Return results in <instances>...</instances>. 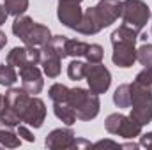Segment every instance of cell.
<instances>
[{"label": "cell", "instance_id": "1", "mask_svg": "<svg viewBox=\"0 0 152 150\" xmlns=\"http://www.w3.org/2000/svg\"><path fill=\"white\" fill-rule=\"evenodd\" d=\"M142 125L152 122V66L138 73L131 83V115Z\"/></svg>", "mask_w": 152, "mask_h": 150}, {"label": "cell", "instance_id": "2", "mask_svg": "<svg viewBox=\"0 0 152 150\" xmlns=\"http://www.w3.org/2000/svg\"><path fill=\"white\" fill-rule=\"evenodd\" d=\"M73 110L76 113V118L78 120H83V122H88V120H94L99 113L101 108V103H99V95L90 92V90H85V88H71L69 92V101H67Z\"/></svg>", "mask_w": 152, "mask_h": 150}, {"label": "cell", "instance_id": "3", "mask_svg": "<svg viewBox=\"0 0 152 150\" xmlns=\"http://www.w3.org/2000/svg\"><path fill=\"white\" fill-rule=\"evenodd\" d=\"M120 18L124 25L131 27L140 34L151 18V9L143 0H122Z\"/></svg>", "mask_w": 152, "mask_h": 150}, {"label": "cell", "instance_id": "4", "mask_svg": "<svg viewBox=\"0 0 152 150\" xmlns=\"http://www.w3.org/2000/svg\"><path fill=\"white\" fill-rule=\"evenodd\" d=\"M104 127L110 134H117V136H122L126 140H133L136 136L142 134V124L136 122L134 118L131 117H126L122 113H112L106 117L104 120Z\"/></svg>", "mask_w": 152, "mask_h": 150}, {"label": "cell", "instance_id": "5", "mask_svg": "<svg viewBox=\"0 0 152 150\" xmlns=\"http://www.w3.org/2000/svg\"><path fill=\"white\" fill-rule=\"evenodd\" d=\"M85 78L88 83V90L97 94V95L104 94L112 85V74L106 69V66H103L101 62L99 64H87Z\"/></svg>", "mask_w": 152, "mask_h": 150}, {"label": "cell", "instance_id": "6", "mask_svg": "<svg viewBox=\"0 0 152 150\" xmlns=\"http://www.w3.org/2000/svg\"><path fill=\"white\" fill-rule=\"evenodd\" d=\"M46 118V104L42 99H39L36 95H30L25 110H23V115H21V124H27L34 129H39L42 125Z\"/></svg>", "mask_w": 152, "mask_h": 150}, {"label": "cell", "instance_id": "7", "mask_svg": "<svg viewBox=\"0 0 152 150\" xmlns=\"http://www.w3.org/2000/svg\"><path fill=\"white\" fill-rule=\"evenodd\" d=\"M57 16L60 20L62 25H66L67 28L76 30L78 23L81 21L83 11L80 7L78 2H71V0H58V9H57Z\"/></svg>", "mask_w": 152, "mask_h": 150}, {"label": "cell", "instance_id": "8", "mask_svg": "<svg viewBox=\"0 0 152 150\" xmlns=\"http://www.w3.org/2000/svg\"><path fill=\"white\" fill-rule=\"evenodd\" d=\"M112 46H113L112 60H113V64L117 67L127 69V67H131L136 62V48H134V42L117 41V42H112Z\"/></svg>", "mask_w": 152, "mask_h": 150}, {"label": "cell", "instance_id": "9", "mask_svg": "<svg viewBox=\"0 0 152 150\" xmlns=\"http://www.w3.org/2000/svg\"><path fill=\"white\" fill-rule=\"evenodd\" d=\"M20 78H21V88L25 92H28L30 95H37L41 94L42 87H44V79L42 73L37 66H25L20 69Z\"/></svg>", "mask_w": 152, "mask_h": 150}, {"label": "cell", "instance_id": "10", "mask_svg": "<svg viewBox=\"0 0 152 150\" xmlns=\"http://www.w3.org/2000/svg\"><path fill=\"white\" fill-rule=\"evenodd\" d=\"M94 11H96V16L99 20L101 27L106 28L120 18L122 2H118V0H101L97 5H94Z\"/></svg>", "mask_w": 152, "mask_h": 150}, {"label": "cell", "instance_id": "11", "mask_svg": "<svg viewBox=\"0 0 152 150\" xmlns=\"http://www.w3.org/2000/svg\"><path fill=\"white\" fill-rule=\"evenodd\" d=\"M75 140L76 136L73 133V129L60 127V129H53L46 136L44 145H46V149H51V150H67V149H73Z\"/></svg>", "mask_w": 152, "mask_h": 150}, {"label": "cell", "instance_id": "12", "mask_svg": "<svg viewBox=\"0 0 152 150\" xmlns=\"http://www.w3.org/2000/svg\"><path fill=\"white\" fill-rule=\"evenodd\" d=\"M101 30H103V27H101V23H99V20H97V16H96L94 7H88L87 11H83L81 21L78 23L76 32H80V34H83V36H94V34H97V32H101Z\"/></svg>", "mask_w": 152, "mask_h": 150}, {"label": "cell", "instance_id": "13", "mask_svg": "<svg viewBox=\"0 0 152 150\" xmlns=\"http://www.w3.org/2000/svg\"><path fill=\"white\" fill-rule=\"evenodd\" d=\"M41 51L55 55L58 58H66L67 57V37L66 36H51L50 41L42 46Z\"/></svg>", "mask_w": 152, "mask_h": 150}, {"label": "cell", "instance_id": "14", "mask_svg": "<svg viewBox=\"0 0 152 150\" xmlns=\"http://www.w3.org/2000/svg\"><path fill=\"white\" fill-rule=\"evenodd\" d=\"M50 37H51V32H50L48 27H44L41 23H34V27H32L28 37L25 41V44L27 46H44L50 41Z\"/></svg>", "mask_w": 152, "mask_h": 150}, {"label": "cell", "instance_id": "15", "mask_svg": "<svg viewBox=\"0 0 152 150\" xmlns=\"http://www.w3.org/2000/svg\"><path fill=\"white\" fill-rule=\"evenodd\" d=\"M62 58L55 57V55H50V53H42L41 57V66H42V73L48 76V78H57L60 74V69H62Z\"/></svg>", "mask_w": 152, "mask_h": 150}, {"label": "cell", "instance_id": "16", "mask_svg": "<svg viewBox=\"0 0 152 150\" xmlns=\"http://www.w3.org/2000/svg\"><path fill=\"white\" fill-rule=\"evenodd\" d=\"M34 23L36 21L32 18H28V16H23V14L16 16L14 23H12V34L25 42L27 37H28V34H30V30H32V27H34Z\"/></svg>", "mask_w": 152, "mask_h": 150}, {"label": "cell", "instance_id": "17", "mask_svg": "<svg viewBox=\"0 0 152 150\" xmlns=\"http://www.w3.org/2000/svg\"><path fill=\"white\" fill-rule=\"evenodd\" d=\"M7 64L14 66V67H25V66H34L30 64V57H28V48H12L7 53Z\"/></svg>", "mask_w": 152, "mask_h": 150}, {"label": "cell", "instance_id": "18", "mask_svg": "<svg viewBox=\"0 0 152 150\" xmlns=\"http://www.w3.org/2000/svg\"><path fill=\"white\" fill-rule=\"evenodd\" d=\"M20 140L21 138L18 136V133H14L11 125H7L5 122L0 120V145H4L7 149H16V147H20Z\"/></svg>", "mask_w": 152, "mask_h": 150}, {"label": "cell", "instance_id": "19", "mask_svg": "<svg viewBox=\"0 0 152 150\" xmlns=\"http://www.w3.org/2000/svg\"><path fill=\"white\" fill-rule=\"evenodd\" d=\"M53 111L58 120H62L66 125H73L76 122V113L69 103H53Z\"/></svg>", "mask_w": 152, "mask_h": 150}, {"label": "cell", "instance_id": "20", "mask_svg": "<svg viewBox=\"0 0 152 150\" xmlns=\"http://www.w3.org/2000/svg\"><path fill=\"white\" fill-rule=\"evenodd\" d=\"M113 103L118 108H129L131 106V85L129 83H124V85L117 87V90L113 94Z\"/></svg>", "mask_w": 152, "mask_h": 150}, {"label": "cell", "instance_id": "21", "mask_svg": "<svg viewBox=\"0 0 152 150\" xmlns=\"http://www.w3.org/2000/svg\"><path fill=\"white\" fill-rule=\"evenodd\" d=\"M136 39H138V32L136 30H133L131 27H127V25H120L117 30H113V34H112V42H117V41H129V42H136Z\"/></svg>", "mask_w": 152, "mask_h": 150}, {"label": "cell", "instance_id": "22", "mask_svg": "<svg viewBox=\"0 0 152 150\" xmlns=\"http://www.w3.org/2000/svg\"><path fill=\"white\" fill-rule=\"evenodd\" d=\"M69 92H71V88H67L66 85H62V83H55V85H51L50 87V99L53 101V103H67L69 101Z\"/></svg>", "mask_w": 152, "mask_h": 150}, {"label": "cell", "instance_id": "23", "mask_svg": "<svg viewBox=\"0 0 152 150\" xmlns=\"http://www.w3.org/2000/svg\"><path fill=\"white\" fill-rule=\"evenodd\" d=\"M18 81V74L14 66L7 64V66H0V85L2 87H12Z\"/></svg>", "mask_w": 152, "mask_h": 150}, {"label": "cell", "instance_id": "24", "mask_svg": "<svg viewBox=\"0 0 152 150\" xmlns=\"http://www.w3.org/2000/svg\"><path fill=\"white\" fill-rule=\"evenodd\" d=\"M4 7H5L7 14L21 16L28 9V0H4Z\"/></svg>", "mask_w": 152, "mask_h": 150}, {"label": "cell", "instance_id": "25", "mask_svg": "<svg viewBox=\"0 0 152 150\" xmlns=\"http://www.w3.org/2000/svg\"><path fill=\"white\" fill-rule=\"evenodd\" d=\"M88 44L83 42V41H78V39H67V57H85V51H87Z\"/></svg>", "mask_w": 152, "mask_h": 150}, {"label": "cell", "instance_id": "26", "mask_svg": "<svg viewBox=\"0 0 152 150\" xmlns=\"http://www.w3.org/2000/svg\"><path fill=\"white\" fill-rule=\"evenodd\" d=\"M85 69H87V64L81 62V60H73L69 66H67V76L75 81H80L85 78Z\"/></svg>", "mask_w": 152, "mask_h": 150}, {"label": "cell", "instance_id": "27", "mask_svg": "<svg viewBox=\"0 0 152 150\" xmlns=\"http://www.w3.org/2000/svg\"><path fill=\"white\" fill-rule=\"evenodd\" d=\"M103 57H104L103 46H99V44H88V48L85 51V58H87L88 64H99L103 60Z\"/></svg>", "mask_w": 152, "mask_h": 150}, {"label": "cell", "instance_id": "28", "mask_svg": "<svg viewBox=\"0 0 152 150\" xmlns=\"http://www.w3.org/2000/svg\"><path fill=\"white\" fill-rule=\"evenodd\" d=\"M136 60H138L142 66L151 67L152 66V44L145 42V44H142V46L136 50Z\"/></svg>", "mask_w": 152, "mask_h": 150}, {"label": "cell", "instance_id": "29", "mask_svg": "<svg viewBox=\"0 0 152 150\" xmlns=\"http://www.w3.org/2000/svg\"><path fill=\"white\" fill-rule=\"evenodd\" d=\"M16 133H18V136H20L21 140H25V141H28V143L36 141V136L30 133V129H28L25 124H20V125H16Z\"/></svg>", "mask_w": 152, "mask_h": 150}, {"label": "cell", "instance_id": "30", "mask_svg": "<svg viewBox=\"0 0 152 150\" xmlns=\"http://www.w3.org/2000/svg\"><path fill=\"white\" fill-rule=\"evenodd\" d=\"M92 149H122V145H118L113 140H101L97 143H92Z\"/></svg>", "mask_w": 152, "mask_h": 150}, {"label": "cell", "instance_id": "31", "mask_svg": "<svg viewBox=\"0 0 152 150\" xmlns=\"http://www.w3.org/2000/svg\"><path fill=\"white\" fill-rule=\"evenodd\" d=\"M140 147H145V149L152 150V133L140 134Z\"/></svg>", "mask_w": 152, "mask_h": 150}, {"label": "cell", "instance_id": "32", "mask_svg": "<svg viewBox=\"0 0 152 150\" xmlns=\"http://www.w3.org/2000/svg\"><path fill=\"white\" fill-rule=\"evenodd\" d=\"M73 149H92V143L87 141V140H78V138H76Z\"/></svg>", "mask_w": 152, "mask_h": 150}, {"label": "cell", "instance_id": "33", "mask_svg": "<svg viewBox=\"0 0 152 150\" xmlns=\"http://www.w3.org/2000/svg\"><path fill=\"white\" fill-rule=\"evenodd\" d=\"M7 16H9V14H7V11H5V7H4V5H0V27H2L4 23H5V20H7Z\"/></svg>", "mask_w": 152, "mask_h": 150}, {"label": "cell", "instance_id": "34", "mask_svg": "<svg viewBox=\"0 0 152 150\" xmlns=\"http://www.w3.org/2000/svg\"><path fill=\"white\" fill-rule=\"evenodd\" d=\"M5 44H7V36H5V34H4V32L0 30V50H2V48H4Z\"/></svg>", "mask_w": 152, "mask_h": 150}, {"label": "cell", "instance_id": "35", "mask_svg": "<svg viewBox=\"0 0 152 150\" xmlns=\"http://www.w3.org/2000/svg\"><path fill=\"white\" fill-rule=\"evenodd\" d=\"M2 103H4V95L0 94V108H2Z\"/></svg>", "mask_w": 152, "mask_h": 150}, {"label": "cell", "instance_id": "36", "mask_svg": "<svg viewBox=\"0 0 152 150\" xmlns=\"http://www.w3.org/2000/svg\"><path fill=\"white\" fill-rule=\"evenodd\" d=\"M71 2H78V4H81V0H71Z\"/></svg>", "mask_w": 152, "mask_h": 150}]
</instances>
